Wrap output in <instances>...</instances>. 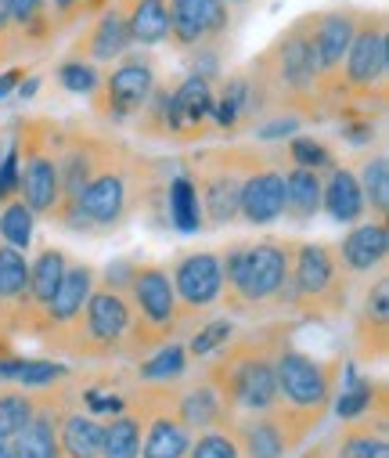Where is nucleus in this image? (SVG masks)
Segmentation results:
<instances>
[{
  "mask_svg": "<svg viewBox=\"0 0 389 458\" xmlns=\"http://www.w3.org/2000/svg\"><path fill=\"white\" fill-rule=\"evenodd\" d=\"M342 361H325L296 347H278L275 354V386L278 401L271 408L289 454L307 444V437L325 422L339 390Z\"/></svg>",
  "mask_w": 389,
  "mask_h": 458,
  "instance_id": "obj_1",
  "label": "nucleus"
},
{
  "mask_svg": "<svg viewBox=\"0 0 389 458\" xmlns=\"http://www.w3.org/2000/svg\"><path fill=\"white\" fill-rule=\"evenodd\" d=\"M289 264H292V242L285 239H256V242H238L224 250L220 300L234 314L282 307L289 300Z\"/></svg>",
  "mask_w": 389,
  "mask_h": 458,
  "instance_id": "obj_2",
  "label": "nucleus"
},
{
  "mask_svg": "<svg viewBox=\"0 0 389 458\" xmlns=\"http://www.w3.org/2000/svg\"><path fill=\"white\" fill-rule=\"evenodd\" d=\"M275 354L278 343L275 339H245L238 347H224L220 361L206 372V379L220 390L231 419L238 415H264L275 408L278 401V386H275Z\"/></svg>",
  "mask_w": 389,
  "mask_h": 458,
  "instance_id": "obj_3",
  "label": "nucleus"
},
{
  "mask_svg": "<svg viewBox=\"0 0 389 458\" xmlns=\"http://www.w3.org/2000/svg\"><path fill=\"white\" fill-rule=\"evenodd\" d=\"M126 300L134 310V325H130L126 354L141 351H159L163 343L177 332L181 325V303L170 282V267L163 264H138L126 282Z\"/></svg>",
  "mask_w": 389,
  "mask_h": 458,
  "instance_id": "obj_4",
  "label": "nucleus"
},
{
  "mask_svg": "<svg viewBox=\"0 0 389 458\" xmlns=\"http://www.w3.org/2000/svg\"><path fill=\"white\" fill-rule=\"evenodd\" d=\"M130 325H134V310H130L126 293L115 289H94L83 314L62 328L51 332V347H62L76 358H112V354H126V339H130Z\"/></svg>",
  "mask_w": 389,
  "mask_h": 458,
  "instance_id": "obj_5",
  "label": "nucleus"
},
{
  "mask_svg": "<svg viewBox=\"0 0 389 458\" xmlns=\"http://www.w3.org/2000/svg\"><path fill=\"white\" fill-rule=\"evenodd\" d=\"M115 148L105 156V163L97 166V174L80 188V195L65 206L55 209V220H62L69 232H94V227H115L126 224V216L134 213L138 206V191H134V181H130V166L126 159L123 163H112Z\"/></svg>",
  "mask_w": 389,
  "mask_h": 458,
  "instance_id": "obj_6",
  "label": "nucleus"
},
{
  "mask_svg": "<svg viewBox=\"0 0 389 458\" xmlns=\"http://www.w3.org/2000/svg\"><path fill=\"white\" fill-rule=\"evenodd\" d=\"M350 296V275L332 242H292L289 307L300 314H339Z\"/></svg>",
  "mask_w": 389,
  "mask_h": 458,
  "instance_id": "obj_7",
  "label": "nucleus"
},
{
  "mask_svg": "<svg viewBox=\"0 0 389 458\" xmlns=\"http://www.w3.org/2000/svg\"><path fill=\"white\" fill-rule=\"evenodd\" d=\"M195 191H199V206H202V227L206 232H216V227H227L238 216V191L241 181L259 170V163L249 152L238 148H220V152H206L202 159H195Z\"/></svg>",
  "mask_w": 389,
  "mask_h": 458,
  "instance_id": "obj_8",
  "label": "nucleus"
},
{
  "mask_svg": "<svg viewBox=\"0 0 389 458\" xmlns=\"http://www.w3.org/2000/svg\"><path fill=\"white\" fill-rule=\"evenodd\" d=\"M15 145H19V199L37 216H55V209L62 202V177H58L51 134H37V127H33Z\"/></svg>",
  "mask_w": 389,
  "mask_h": 458,
  "instance_id": "obj_9",
  "label": "nucleus"
},
{
  "mask_svg": "<svg viewBox=\"0 0 389 458\" xmlns=\"http://www.w3.org/2000/svg\"><path fill=\"white\" fill-rule=\"evenodd\" d=\"M156 69L148 58H123L101 83L97 90L90 94L94 98V108L97 116L105 120H130L145 112L148 98L156 94Z\"/></svg>",
  "mask_w": 389,
  "mask_h": 458,
  "instance_id": "obj_10",
  "label": "nucleus"
},
{
  "mask_svg": "<svg viewBox=\"0 0 389 458\" xmlns=\"http://www.w3.org/2000/svg\"><path fill=\"white\" fill-rule=\"evenodd\" d=\"M339 72H342V90H350V94L371 98L375 87L382 90L385 72H389V40H385L382 19L357 22V33L350 40V51H346Z\"/></svg>",
  "mask_w": 389,
  "mask_h": 458,
  "instance_id": "obj_11",
  "label": "nucleus"
},
{
  "mask_svg": "<svg viewBox=\"0 0 389 458\" xmlns=\"http://www.w3.org/2000/svg\"><path fill=\"white\" fill-rule=\"evenodd\" d=\"M271 55V80L267 83H278L285 90V98L292 101H303L314 94L317 87V69H314V55H310V19L296 22ZM259 80V87H267ZM267 94V90H264Z\"/></svg>",
  "mask_w": 389,
  "mask_h": 458,
  "instance_id": "obj_12",
  "label": "nucleus"
},
{
  "mask_svg": "<svg viewBox=\"0 0 389 458\" xmlns=\"http://www.w3.org/2000/svg\"><path fill=\"white\" fill-rule=\"evenodd\" d=\"M173 293L181 310H209L213 303H220L224 293V267H220V253H181V260L170 271Z\"/></svg>",
  "mask_w": 389,
  "mask_h": 458,
  "instance_id": "obj_13",
  "label": "nucleus"
},
{
  "mask_svg": "<svg viewBox=\"0 0 389 458\" xmlns=\"http://www.w3.org/2000/svg\"><path fill=\"white\" fill-rule=\"evenodd\" d=\"M170 40L177 47H199L220 37L231 22L224 0H170Z\"/></svg>",
  "mask_w": 389,
  "mask_h": 458,
  "instance_id": "obj_14",
  "label": "nucleus"
},
{
  "mask_svg": "<svg viewBox=\"0 0 389 458\" xmlns=\"http://www.w3.org/2000/svg\"><path fill=\"white\" fill-rule=\"evenodd\" d=\"M238 216L252 227H267L285 216V174L259 166L241 181L238 191Z\"/></svg>",
  "mask_w": 389,
  "mask_h": 458,
  "instance_id": "obj_15",
  "label": "nucleus"
},
{
  "mask_svg": "<svg viewBox=\"0 0 389 458\" xmlns=\"http://www.w3.org/2000/svg\"><path fill=\"white\" fill-rule=\"evenodd\" d=\"M357 22H360V15H353V12H325V15L310 19V55H314L317 80L339 72L346 51H350V40L357 33Z\"/></svg>",
  "mask_w": 389,
  "mask_h": 458,
  "instance_id": "obj_16",
  "label": "nucleus"
},
{
  "mask_svg": "<svg viewBox=\"0 0 389 458\" xmlns=\"http://www.w3.org/2000/svg\"><path fill=\"white\" fill-rule=\"evenodd\" d=\"M94 289H97V271H94L90 264H83V260L69 264L65 275H62L58 293L51 296V303H47V310H44V339H47L51 332L69 328V325L83 314V307H87V300H90Z\"/></svg>",
  "mask_w": 389,
  "mask_h": 458,
  "instance_id": "obj_17",
  "label": "nucleus"
},
{
  "mask_svg": "<svg viewBox=\"0 0 389 458\" xmlns=\"http://www.w3.org/2000/svg\"><path fill=\"white\" fill-rule=\"evenodd\" d=\"M335 250H339V264H342V271L350 278L371 275L389 257V227L378 216L375 220H357V227H350L346 239Z\"/></svg>",
  "mask_w": 389,
  "mask_h": 458,
  "instance_id": "obj_18",
  "label": "nucleus"
},
{
  "mask_svg": "<svg viewBox=\"0 0 389 458\" xmlns=\"http://www.w3.org/2000/svg\"><path fill=\"white\" fill-rule=\"evenodd\" d=\"M173 411H177V419L195 433H206V429H227L234 419H231V411H227V404H224V397H220V390L202 376L199 383H191V386H184V390H177L173 394Z\"/></svg>",
  "mask_w": 389,
  "mask_h": 458,
  "instance_id": "obj_19",
  "label": "nucleus"
},
{
  "mask_svg": "<svg viewBox=\"0 0 389 458\" xmlns=\"http://www.w3.org/2000/svg\"><path fill=\"white\" fill-rule=\"evenodd\" d=\"M264 105H267V94H264V87H259V80L249 76V72H234V76L224 80L220 98H213V123L224 127V131H238Z\"/></svg>",
  "mask_w": 389,
  "mask_h": 458,
  "instance_id": "obj_20",
  "label": "nucleus"
},
{
  "mask_svg": "<svg viewBox=\"0 0 389 458\" xmlns=\"http://www.w3.org/2000/svg\"><path fill=\"white\" fill-rule=\"evenodd\" d=\"M213 83L209 76L195 72L188 76L177 90H170V116H173V134H202L206 123L213 120Z\"/></svg>",
  "mask_w": 389,
  "mask_h": 458,
  "instance_id": "obj_21",
  "label": "nucleus"
},
{
  "mask_svg": "<svg viewBox=\"0 0 389 458\" xmlns=\"http://www.w3.org/2000/svg\"><path fill=\"white\" fill-rule=\"evenodd\" d=\"M177 394V390H173ZM145 415V433H141V458H184L191 447V429L177 419L173 411V397L166 408L159 411H141Z\"/></svg>",
  "mask_w": 389,
  "mask_h": 458,
  "instance_id": "obj_22",
  "label": "nucleus"
},
{
  "mask_svg": "<svg viewBox=\"0 0 389 458\" xmlns=\"http://www.w3.org/2000/svg\"><path fill=\"white\" fill-rule=\"evenodd\" d=\"M58 419H62V411L55 408V401L51 397H37L33 419L12 437L15 458H62V447H58Z\"/></svg>",
  "mask_w": 389,
  "mask_h": 458,
  "instance_id": "obj_23",
  "label": "nucleus"
},
{
  "mask_svg": "<svg viewBox=\"0 0 389 458\" xmlns=\"http://www.w3.org/2000/svg\"><path fill=\"white\" fill-rule=\"evenodd\" d=\"M227 429H231L241 458H289L285 437H282V429H278L271 411H264V415H241Z\"/></svg>",
  "mask_w": 389,
  "mask_h": 458,
  "instance_id": "obj_24",
  "label": "nucleus"
},
{
  "mask_svg": "<svg viewBox=\"0 0 389 458\" xmlns=\"http://www.w3.org/2000/svg\"><path fill=\"white\" fill-rule=\"evenodd\" d=\"M357 343H360L364 361L385 358V343H389V285H385V278H378L368 289V300H364V310L357 321Z\"/></svg>",
  "mask_w": 389,
  "mask_h": 458,
  "instance_id": "obj_25",
  "label": "nucleus"
},
{
  "mask_svg": "<svg viewBox=\"0 0 389 458\" xmlns=\"http://www.w3.org/2000/svg\"><path fill=\"white\" fill-rule=\"evenodd\" d=\"M328 458H389V433H385V415L371 422V415L346 422L339 437L328 447Z\"/></svg>",
  "mask_w": 389,
  "mask_h": 458,
  "instance_id": "obj_26",
  "label": "nucleus"
},
{
  "mask_svg": "<svg viewBox=\"0 0 389 458\" xmlns=\"http://www.w3.org/2000/svg\"><path fill=\"white\" fill-rule=\"evenodd\" d=\"M328 177H321V209H328V216L335 224H357L368 206H364V195H360V184L353 177L350 166H332L325 170Z\"/></svg>",
  "mask_w": 389,
  "mask_h": 458,
  "instance_id": "obj_27",
  "label": "nucleus"
},
{
  "mask_svg": "<svg viewBox=\"0 0 389 458\" xmlns=\"http://www.w3.org/2000/svg\"><path fill=\"white\" fill-rule=\"evenodd\" d=\"M335 415L342 422H353V419H364L375 411H385V386L375 383L371 376H360L353 369H346L339 376V390H335V401H332Z\"/></svg>",
  "mask_w": 389,
  "mask_h": 458,
  "instance_id": "obj_28",
  "label": "nucleus"
},
{
  "mask_svg": "<svg viewBox=\"0 0 389 458\" xmlns=\"http://www.w3.org/2000/svg\"><path fill=\"white\" fill-rule=\"evenodd\" d=\"M141 433H145V415L130 408L101 422V458H141Z\"/></svg>",
  "mask_w": 389,
  "mask_h": 458,
  "instance_id": "obj_29",
  "label": "nucleus"
},
{
  "mask_svg": "<svg viewBox=\"0 0 389 458\" xmlns=\"http://www.w3.org/2000/svg\"><path fill=\"white\" fill-rule=\"evenodd\" d=\"M58 447L62 458H101V422L87 411H62Z\"/></svg>",
  "mask_w": 389,
  "mask_h": 458,
  "instance_id": "obj_30",
  "label": "nucleus"
},
{
  "mask_svg": "<svg viewBox=\"0 0 389 458\" xmlns=\"http://www.w3.org/2000/svg\"><path fill=\"white\" fill-rule=\"evenodd\" d=\"M123 19H126L130 44L156 47V44L170 40V8H166V0H134Z\"/></svg>",
  "mask_w": 389,
  "mask_h": 458,
  "instance_id": "obj_31",
  "label": "nucleus"
},
{
  "mask_svg": "<svg viewBox=\"0 0 389 458\" xmlns=\"http://www.w3.org/2000/svg\"><path fill=\"white\" fill-rule=\"evenodd\" d=\"M0 303H4V318L12 321V314H22L30 303V264L26 253L0 246Z\"/></svg>",
  "mask_w": 389,
  "mask_h": 458,
  "instance_id": "obj_32",
  "label": "nucleus"
},
{
  "mask_svg": "<svg viewBox=\"0 0 389 458\" xmlns=\"http://www.w3.org/2000/svg\"><path fill=\"white\" fill-rule=\"evenodd\" d=\"M80 51L94 62H119L130 51V33H126V19L119 12L101 15L97 26H90L87 40L80 44Z\"/></svg>",
  "mask_w": 389,
  "mask_h": 458,
  "instance_id": "obj_33",
  "label": "nucleus"
},
{
  "mask_svg": "<svg viewBox=\"0 0 389 458\" xmlns=\"http://www.w3.org/2000/svg\"><path fill=\"white\" fill-rule=\"evenodd\" d=\"M166 209H170V224L184 235H195V232H206L202 227V206H199V191H195V181L191 174H177L166 188Z\"/></svg>",
  "mask_w": 389,
  "mask_h": 458,
  "instance_id": "obj_34",
  "label": "nucleus"
},
{
  "mask_svg": "<svg viewBox=\"0 0 389 458\" xmlns=\"http://www.w3.org/2000/svg\"><path fill=\"white\" fill-rule=\"evenodd\" d=\"M321 209V174L292 166L285 174V216L292 220H310Z\"/></svg>",
  "mask_w": 389,
  "mask_h": 458,
  "instance_id": "obj_35",
  "label": "nucleus"
},
{
  "mask_svg": "<svg viewBox=\"0 0 389 458\" xmlns=\"http://www.w3.org/2000/svg\"><path fill=\"white\" fill-rule=\"evenodd\" d=\"M357 184H360V195H364V206L375 209L378 220H385L389 213V159L385 152H371L360 159V174H353Z\"/></svg>",
  "mask_w": 389,
  "mask_h": 458,
  "instance_id": "obj_36",
  "label": "nucleus"
},
{
  "mask_svg": "<svg viewBox=\"0 0 389 458\" xmlns=\"http://www.w3.org/2000/svg\"><path fill=\"white\" fill-rule=\"evenodd\" d=\"M33 232H37V213L22 199L4 202V209H0V239H4V246L26 253L33 242Z\"/></svg>",
  "mask_w": 389,
  "mask_h": 458,
  "instance_id": "obj_37",
  "label": "nucleus"
},
{
  "mask_svg": "<svg viewBox=\"0 0 389 458\" xmlns=\"http://www.w3.org/2000/svg\"><path fill=\"white\" fill-rule=\"evenodd\" d=\"M184 372H188V351L181 347V343H163L148 361H141V379L159 383V386L177 383Z\"/></svg>",
  "mask_w": 389,
  "mask_h": 458,
  "instance_id": "obj_38",
  "label": "nucleus"
},
{
  "mask_svg": "<svg viewBox=\"0 0 389 458\" xmlns=\"http://www.w3.org/2000/svg\"><path fill=\"white\" fill-rule=\"evenodd\" d=\"M37 411V397L30 390H0V437L12 440Z\"/></svg>",
  "mask_w": 389,
  "mask_h": 458,
  "instance_id": "obj_39",
  "label": "nucleus"
},
{
  "mask_svg": "<svg viewBox=\"0 0 389 458\" xmlns=\"http://www.w3.org/2000/svg\"><path fill=\"white\" fill-rule=\"evenodd\" d=\"M65 376H69V369L58 365V361L26 358V361H15V379H12V383H19V386H26V390H47V386L62 383Z\"/></svg>",
  "mask_w": 389,
  "mask_h": 458,
  "instance_id": "obj_40",
  "label": "nucleus"
},
{
  "mask_svg": "<svg viewBox=\"0 0 389 458\" xmlns=\"http://www.w3.org/2000/svg\"><path fill=\"white\" fill-rule=\"evenodd\" d=\"M231 335H234V325H231L227 318H213V321H206V325L191 335L188 354H191V358H213V354H220V351L227 347Z\"/></svg>",
  "mask_w": 389,
  "mask_h": 458,
  "instance_id": "obj_41",
  "label": "nucleus"
},
{
  "mask_svg": "<svg viewBox=\"0 0 389 458\" xmlns=\"http://www.w3.org/2000/svg\"><path fill=\"white\" fill-rule=\"evenodd\" d=\"M184 458H241V451H238L231 429H206L191 440Z\"/></svg>",
  "mask_w": 389,
  "mask_h": 458,
  "instance_id": "obj_42",
  "label": "nucleus"
},
{
  "mask_svg": "<svg viewBox=\"0 0 389 458\" xmlns=\"http://www.w3.org/2000/svg\"><path fill=\"white\" fill-rule=\"evenodd\" d=\"M289 159H292V166L317 170V174H325V170L335 166L332 152H328L321 141H314V138H292V145H289Z\"/></svg>",
  "mask_w": 389,
  "mask_h": 458,
  "instance_id": "obj_43",
  "label": "nucleus"
},
{
  "mask_svg": "<svg viewBox=\"0 0 389 458\" xmlns=\"http://www.w3.org/2000/svg\"><path fill=\"white\" fill-rule=\"evenodd\" d=\"M58 80H62V87L72 90V94H94L97 83H101V76L94 72V65H87L83 58L62 62V65H58Z\"/></svg>",
  "mask_w": 389,
  "mask_h": 458,
  "instance_id": "obj_44",
  "label": "nucleus"
},
{
  "mask_svg": "<svg viewBox=\"0 0 389 458\" xmlns=\"http://www.w3.org/2000/svg\"><path fill=\"white\" fill-rule=\"evenodd\" d=\"M19 199V145L12 141L0 156V202Z\"/></svg>",
  "mask_w": 389,
  "mask_h": 458,
  "instance_id": "obj_45",
  "label": "nucleus"
},
{
  "mask_svg": "<svg viewBox=\"0 0 389 458\" xmlns=\"http://www.w3.org/2000/svg\"><path fill=\"white\" fill-rule=\"evenodd\" d=\"M4 8L12 15L15 26H26V30H37L44 26V0H4Z\"/></svg>",
  "mask_w": 389,
  "mask_h": 458,
  "instance_id": "obj_46",
  "label": "nucleus"
},
{
  "mask_svg": "<svg viewBox=\"0 0 389 458\" xmlns=\"http://www.w3.org/2000/svg\"><path fill=\"white\" fill-rule=\"evenodd\" d=\"M296 131H300V120H296V116H285V112H282V116H275L271 123L259 127L256 138H259V141H278V138H292Z\"/></svg>",
  "mask_w": 389,
  "mask_h": 458,
  "instance_id": "obj_47",
  "label": "nucleus"
},
{
  "mask_svg": "<svg viewBox=\"0 0 389 458\" xmlns=\"http://www.w3.org/2000/svg\"><path fill=\"white\" fill-rule=\"evenodd\" d=\"M342 138H350V145H371L375 127H371V120H360V123H342Z\"/></svg>",
  "mask_w": 389,
  "mask_h": 458,
  "instance_id": "obj_48",
  "label": "nucleus"
},
{
  "mask_svg": "<svg viewBox=\"0 0 389 458\" xmlns=\"http://www.w3.org/2000/svg\"><path fill=\"white\" fill-rule=\"evenodd\" d=\"M22 76H26L22 69H8V72H0V98L12 94V90L19 87V80H22Z\"/></svg>",
  "mask_w": 389,
  "mask_h": 458,
  "instance_id": "obj_49",
  "label": "nucleus"
},
{
  "mask_svg": "<svg viewBox=\"0 0 389 458\" xmlns=\"http://www.w3.org/2000/svg\"><path fill=\"white\" fill-rule=\"evenodd\" d=\"M80 4H83V0H55V12L58 15H72Z\"/></svg>",
  "mask_w": 389,
  "mask_h": 458,
  "instance_id": "obj_50",
  "label": "nucleus"
},
{
  "mask_svg": "<svg viewBox=\"0 0 389 458\" xmlns=\"http://www.w3.org/2000/svg\"><path fill=\"white\" fill-rule=\"evenodd\" d=\"M300 458H328V444H317V447H310V451H303Z\"/></svg>",
  "mask_w": 389,
  "mask_h": 458,
  "instance_id": "obj_51",
  "label": "nucleus"
},
{
  "mask_svg": "<svg viewBox=\"0 0 389 458\" xmlns=\"http://www.w3.org/2000/svg\"><path fill=\"white\" fill-rule=\"evenodd\" d=\"M8 22H12V15H8V8H4V0H0V33L8 30Z\"/></svg>",
  "mask_w": 389,
  "mask_h": 458,
  "instance_id": "obj_52",
  "label": "nucleus"
},
{
  "mask_svg": "<svg viewBox=\"0 0 389 458\" xmlns=\"http://www.w3.org/2000/svg\"><path fill=\"white\" fill-rule=\"evenodd\" d=\"M0 458H15V451H12V440H4V437H0Z\"/></svg>",
  "mask_w": 389,
  "mask_h": 458,
  "instance_id": "obj_53",
  "label": "nucleus"
},
{
  "mask_svg": "<svg viewBox=\"0 0 389 458\" xmlns=\"http://www.w3.org/2000/svg\"><path fill=\"white\" fill-rule=\"evenodd\" d=\"M37 83H40V80H30V83L22 87V94H26V98H33V94H37Z\"/></svg>",
  "mask_w": 389,
  "mask_h": 458,
  "instance_id": "obj_54",
  "label": "nucleus"
},
{
  "mask_svg": "<svg viewBox=\"0 0 389 458\" xmlns=\"http://www.w3.org/2000/svg\"><path fill=\"white\" fill-rule=\"evenodd\" d=\"M4 314H8V310H4V303H0V321H4Z\"/></svg>",
  "mask_w": 389,
  "mask_h": 458,
  "instance_id": "obj_55",
  "label": "nucleus"
}]
</instances>
